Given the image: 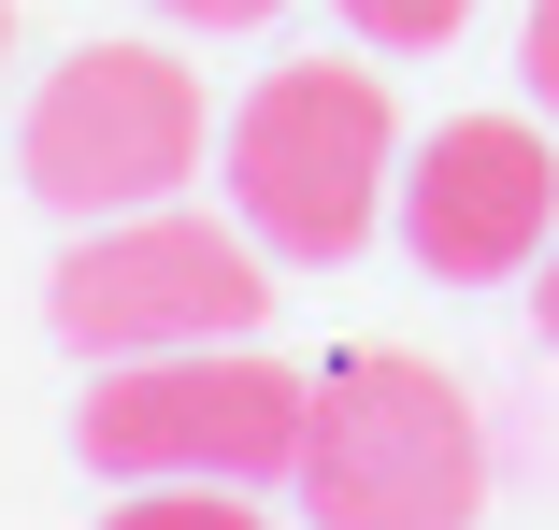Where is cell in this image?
Segmentation results:
<instances>
[{
	"mask_svg": "<svg viewBox=\"0 0 559 530\" xmlns=\"http://www.w3.org/2000/svg\"><path fill=\"white\" fill-rule=\"evenodd\" d=\"M215 158H230V216L273 258H301V273L359 258L373 216L402 201V116H388L373 58H273L230 100V144Z\"/></svg>",
	"mask_w": 559,
	"mask_h": 530,
	"instance_id": "obj_1",
	"label": "cell"
},
{
	"mask_svg": "<svg viewBox=\"0 0 559 530\" xmlns=\"http://www.w3.org/2000/svg\"><path fill=\"white\" fill-rule=\"evenodd\" d=\"M287 487H301L316 530H474V516H488V431H474V387L430 373L416 345L330 359Z\"/></svg>",
	"mask_w": 559,
	"mask_h": 530,
	"instance_id": "obj_2",
	"label": "cell"
},
{
	"mask_svg": "<svg viewBox=\"0 0 559 530\" xmlns=\"http://www.w3.org/2000/svg\"><path fill=\"white\" fill-rule=\"evenodd\" d=\"M301 415L316 387L273 373L259 345H187V359H100L72 445L86 473H130V487H273L301 473Z\"/></svg>",
	"mask_w": 559,
	"mask_h": 530,
	"instance_id": "obj_3",
	"label": "cell"
},
{
	"mask_svg": "<svg viewBox=\"0 0 559 530\" xmlns=\"http://www.w3.org/2000/svg\"><path fill=\"white\" fill-rule=\"evenodd\" d=\"M273 315V244L245 216H187V201H144V216H100L58 258V330L86 359H187V345H245Z\"/></svg>",
	"mask_w": 559,
	"mask_h": 530,
	"instance_id": "obj_4",
	"label": "cell"
},
{
	"mask_svg": "<svg viewBox=\"0 0 559 530\" xmlns=\"http://www.w3.org/2000/svg\"><path fill=\"white\" fill-rule=\"evenodd\" d=\"M201 144H215V100H201V72L173 44H86V58H58L44 100H29V130H15L29 186L58 201V216H86V230L173 201L201 172Z\"/></svg>",
	"mask_w": 559,
	"mask_h": 530,
	"instance_id": "obj_5",
	"label": "cell"
},
{
	"mask_svg": "<svg viewBox=\"0 0 559 530\" xmlns=\"http://www.w3.org/2000/svg\"><path fill=\"white\" fill-rule=\"evenodd\" d=\"M402 244L444 287H516L559 244V144L531 116H444L402 158Z\"/></svg>",
	"mask_w": 559,
	"mask_h": 530,
	"instance_id": "obj_6",
	"label": "cell"
},
{
	"mask_svg": "<svg viewBox=\"0 0 559 530\" xmlns=\"http://www.w3.org/2000/svg\"><path fill=\"white\" fill-rule=\"evenodd\" d=\"M100 530H273V516H259L245 487H130Z\"/></svg>",
	"mask_w": 559,
	"mask_h": 530,
	"instance_id": "obj_7",
	"label": "cell"
},
{
	"mask_svg": "<svg viewBox=\"0 0 559 530\" xmlns=\"http://www.w3.org/2000/svg\"><path fill=\"white\" fill-rule=\"evenodd\" d=\"M345 29H359L373 58H430V44L474 29V0H345Z\"/></svg>",
	"mask_w": 559,
	"mask_h": 530,
	"instance_id": "obj_8",
	"label": "cell"
},
{
	"mask_svg": "<svg viewBox=\"0 0 559 530\" xmlns=\"http://www.w3.org/2000/svg\"><path fill=\"white\" fill-rule=\"evenodd\" d=\"M516 72H531V100L559 116V0H531V29H516Z\"/></svg>",
	"mask_w": 559,
	"mask_h": 530,
	"instance_id": "obj_9",
	"label": "cell"
},
{
	"mask_svg": "<svg viewBox=\"0 0 559 530\" xmlns=\"http://www.w3.org/2000/svg\"><path fill=\"white\" fill-rule=\"evenodd\" d=\"M173 29H259V15H287V0H158Z\"/></svg>",
	"mask_w": 559,
	"mask_h": 530,
	"instance_id": "obj_10",
	"label": "cell"
},
{
	"mask_svg": "<svg viewBox=\"0 0 559 530\" xmlns=\"http://www.w3.org/2000/svg\"><path fill=\"white\" fill-rule=\"evenodd\" d=\"M531 330H545V359H559V244L531 258Z\"/></svg>",
	"mask_w": 559,
	"mask_h": 530,
	"instance_id": "obj_11",
	"label": "cell"
},
{
	"mask_svg": "<svg viewBox=\"0 0 559 530\" xmlns=\"http://www.w3.org/2000/svg\"><path fill=\"white\" fill-rule=\"evenodd\" d=\"M0 44H15V0H0Z\"/></svg>",
	"mask_w": 559,
	"mask_h": 530,
	"instance_id": "obj_12",
	"label": "cell"
}]
</instances>
